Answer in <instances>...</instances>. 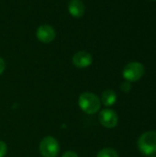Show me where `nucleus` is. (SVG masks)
Masks as SVG:
<instances>
[{"instance_id": "1", "label": "nucleus", "mask_w": 156, "mask_h": 157, "mask_svg": "<svg viewBox=\"0 0 156 157\" xmlns=\"http://www.w3.org/2000/svg\"><path fill=\"white\" fill-rule=\"evenodd\" d=\"M78 106L86 114L94 115L99 111L101 101L96 94L92 92H84L78 98Z\"/></svg>"}, {"instance_id": "2", "label": "nucleus", "mask_w": 156, "mask_h": 157, "mask_svg": "<svg viewBox=\"0 0 156 157\" xmlns=\"http://www.w3.org/2000/svg\"><path fill=\"white\" fill-rule=\"evenodd\" d=\"M139 151L146 156H153L156 154V132L149 131L143 133L138 140Z\"/></svg>"}, {"instance_id": "3", "label": "nucleus", "mask_w": 156, "mask_h": 157, "mask_svg": "<svg viewBox=\"0 0 156 157\" xmlns=\"http://www.w3.org/2000/svg\"><path fill=\"white\" fill-rule=\"evenodd\" d=\"M39 151L42 157H57L60 153V144L54 137L46 136L40 141Z\"/></svg>"}, {"instance_id": "4", "label": "nucleus", "mask_w": 156, "mask_h": 157, "mask_svg": "<svg viewBox=\"0 0 156 157\" xmlns=\"http://www.w3.org/2000/svg\"><path fill=\"white\" fill-rule=\"evenodd\" d=\"M144 72H145L144 66L141 63L131 62L124 67L122 71V75L126 81L131 83L140 80L144 75Z\"/></svg>"}, {"instance_id": "5", "label": "nucleus", "mask_w": 156, "mask_h": 157, "mask_svg": "<svg viewBox=\"0 0 156 157\" xmlns=\"http://www.w3.org/2000/svg\"><path fill=\"white\" fill-rule=\"evenodd\" d=\"M98 121L103 127L107 129H113L119 123V117L113 109H105L99 112Z\"/></svg>"}, {"instance_id": "6", "label": "nucleus", "mask_w": 156, "mask_h": 157, "mask_svg": "<svg viewBox=\"0 0 156 157\" xmlns=\"http://www.w3.org/2000/svg\"><path fill=\"white\" fill-rule=\"evenodd\" d=\"M37 39L43 42V43H49L51 42L55 39V30L50 25H41L37 29L36 31Z\"/></svg>"}, {"instance_id": "7", "label": "nucleus", "mask_w": 156, "mask_h": 157, "mask_svg": "<svg viewBox=\"0 0 156 157\" xmlns=\"http://www.w3.org/2000/svg\"><path fill=\"white\" fill-rule=\"evenodd\" d=\"M72 62L75 67L83 69L91 65L93 62V57L89 52L86 51H80V52H77L73 56Z\"/></svg>"}, {"instance_id": "8", "label": "nucleus", "mask_w": 156, "mask_h": 157, "mask_svg": "<svg viewBox=\"0 0 156 157\" xmlns=\"http://www.w3.org/2000/svg\"><path fill=\"white\" fill-rule=\"evenodd\" d=\"M68 11L74 17H81L86 11L85 4L81 0H70L68 4Z\"/></svg>"}, {"instance_id": "9", "label": "nucleus", "mask_w": 156, "mask_h": 157, "mask_svg": "<svg viewBox=\"0 0 156 157\" xmlns=\"http://www.w3.org/2000/svg\"><path fill=\"white\" fill-rule=\"evenodd\" d=\"M101 104H103L105 107H111L117 102V94L112 89H106L103 91L100 98Z\"/></svg>"}, {"instance_id": "10", "label": "nucleus", "mask_w": 156, "mask_h": 157, "mask_svg": "<svg viewBox=\"0 0 156 157\" xmlns=\"http://www.w3.org/2000/svg\"><path fill=\"white\" fill-rule=\"evenodd\" d=\"M97 157H119V154L113 148H104L100 150Z\"/></svg>"}, {"instance_id": "11", "label": "nucleus", "mask_w": 156, "mask_h": 157, "mask_svg": "<svg viewBox=\"0 0 156 157\" xmlns=\"http://www.w3.org/2000/svg\"><path fill=\"white\" fill-rule=\"evenodd\" d=\"M120 90L124 93H129L131 90V83L129 81H125L120 85Z\"/></svg>"}, {"instance_id": "12", "label": "nucleus", "mask_w": 156, "mask_h": 157, "mask_svg": "<svg viewBox=\"0 0 156 157\" xmlns=\"http://www.w3.org/2000/svg\"><path fill=\"white\" fill-rule=\"evenodd\" d=\"M7 154V145L4 141H0V157H5Z\"/></svg>"}, {"instance_id": "13", "label": "nucleus", "mask_w": 156, "mask_h": 157, "mask_svg": "<svg viewBox=\"0 0 156 157\" xmlns=\"http://www.w3.org/2000/svg\"><path fill=\"white\" fill-rule=\"evenodd\" d=\"M62 157H79L78 155L74 152V151H67L65 153H63V155H62Z\"/></svg>"}, {"instance_id": "14", "label": "nucleus", "mask_w": 156, "mask_h": 157, "mask_svg": "<svg viewBox=\"0 0 156 157\" xmlns=\"http://www.w3.org/2000/svg\"><path fill=\"white\" fill-rule=\"evenodd\" d=\"M5 69H6V63L4 61V59L0 57V75L4 73Z\"/></svg>"}, {"instance_id": "15", "label": "nucleus", "mask_w": 156, "mask_h": 157, "mask_svg": "<svg viewBox=\"0 0 156 157\" xmlns=\"http://www.w3.org/2000/svg\"><path fill=\"white\" fill-rule=\"evenodd\" d=\"M152 157H156V155H153V156Z\"/></svg>"}, {"instance_id": "16", "label": "nucleus", "mask_w": 156, "mask_h": 157, "mask_svg": "<svg viewBox=\"0 0 156 157\" xmlns=\"http://www.w3.org/2000/svg\"><path fill=\"white\" fill-rule=\"evenodd\" d=\"M153 1H156V0H153Z\"/></svg>"}]
</instances>
